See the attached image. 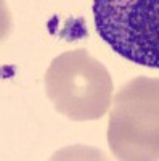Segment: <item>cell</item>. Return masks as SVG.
<instances>
[{
    "label": "cell",
    "mask_w": 159,
    "mask_h": 161,
    "mask_svg": "<svg viewBox=\"0 0 159 161\" xmlns=\"http://www.w3.org/2000/svg\"><path fill=\"white\" fill-rule=\"evenodd\" d=\"M45 92L55 110L72 121H95L106 114L113 79L85 48L53 58L45 73Z\"/></svg>",
    "instance_id": "cell-1"
},
{
    "label": "cell",
    "mask_w": 159,
    "mask_h": 161,
    "mask_svg": "<svg viewBox=\"0 0 159 161\" xmlns=\"http://www.w3.org/2000/svg\"><path fill=\"white\" fill-rule=\"evenodd\" d=\"M106 137L117 159H159V79L140 76L117 90Z\"/></svg>",
    "instance_id": "cell-2"
},
{
    "label": "cell",
    "mask_w": 159,
    "mask_h": 161,
    "mask_svg": "<svg viewBox=\"0 0 159 161\" xmlns=\"http://www.w3.org/2000/svg\"><path fill=\"white\" fill-rule=\"evenodd\" d=\"M93 21L117 55L159 69V0H93Z\"/></svg>",
    "instance_id": "cell-3"
}]
</instances>
